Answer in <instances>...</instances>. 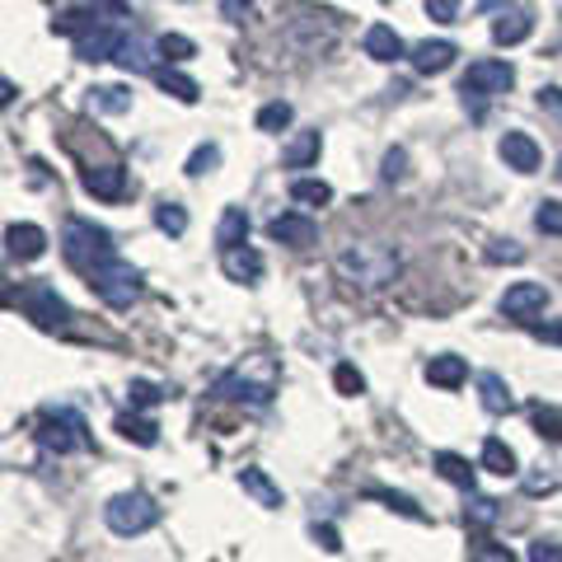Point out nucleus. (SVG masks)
I'll return each instance as SVG.
<instances>
[{"mask_svg":"<svg viewBox=\"0 0 562 562\" xmlns=\"http://www.w3.org/2000/svg\"><path fill=\"white\" fill-rule=\"evenodd\" d=\"M338 277L347 281V286H361V291H384V286H394L398 272H403V258L398 249H390V244H380V239H357V244H347V249L338 254Z\"/></svg>","mask_w":562,"mask_h":562,"instance_id":"f257e3e1","label":"nucleus"},{"mask_svg":"<svg viewBox=\"0 0 562 562\" xmlns=\"http://www.w3.org/2000/svg\"><path fill=\"white\" fill-rule=\"evenodd\" d=\"M61 254H66V262H70V268H76L80 277H94L99 268H109V262L117 258L113 235L103 231V225H90V221H70V225H66Z\"/></svg>","mask_w":562,"mask_h":562,"instance_id":"f03ea898","label":"nucleus"},{"mask_svg":"<svg viewBox=\"0 0 562 562\" xmlns=\"http://www.w3.org/2000/svg\"><path fill=\"white\" fill-rule=\"evenodd\" d=\"M281 366L272 357H244V366H235L231 375L216 380V398H249V403H268L277 394Z\"/></svg>","mask_w":562,"mask_h":562,"instance_id":"7ed1b4c3","label":"nucleus"},{"mask_svg":"<svg viewBox=\"0 0 562 562\" xmlns=\"http://www.w3.org/2000/svg\"><path fill=\"white\" fill-rule=\"evenodd\" d=\"M103 520H109L113 535H146L150 525H160V506L146 492H117V497L103 506Z\"/></svg>","mask_w":562,"mask_h":562,"instance_id":"20e7f679","label":"nucleus"},{"mask_svg":"<svg viewBox=\"0 0 562 562\" xmlns=\"http://www.w3.org/2000/svg\"><path fill=\"white\" fill-rule=\"evenodd\" d=\"M38 446H43V450H57V454L90 450V431H85V417L70 413V408H47V413H43V427H38Z\"/></svg>","mask_w":562,"mask_h":562,"instance_id":"39448f33","label":"nucleus"},{"mask_svg":"<svg viewBox=\"0 0 562 562\" xmlns=\"http://www.w3.org/2000/svg\"><path fill=\"white\" fill-rule=\"evenodd\" d=\"M90 286H94V295L103 305H113V310H127L136 295H140V272L132 268V262H122V258H113L109 268H99L94 277H90Z\"/></svg>","mask_w":562,"mask_h":562,"instance_id":"423d86ee","label":"nucleus"},{"mask_svg":"<svg viewBox=\"0 0 562 562\" xmlns=\"http://www.w3.org/2000/svg\"><path fill=\"white\" fill-rule=\"evenodd\" d=\"M512 85H516L512 61H473L460 80V94H464V103L469 99H497V94L512 90Z\"/></svg>","mask_w":562,"mask_h":562,"instance_id":"0eeeda50","label":"nucleus"},{"mask_svg":"<svg viewBox=\"0 0 562 562\" xmlns=\"http://www.w3.org/2000/svg\"><path fill=\"white\" fill-rule=\"evenodd\" d=\"M20 310H24L38 328H61V324L70 319L66 301L57 295V286H47V281H29V286L20 291Z\"/></svg>","mask_w":562,"mask_h":562,"instance_id":"6e6552de","label":"nucleus"},{"mask_svg":"<svg viewBox=\"0 0 562 562\" xmlns=\"http://www.w3.org/2000/svg\"><path fill=\"white\" fill-rule=\"evenodd\" d=\"M549 310V291L539 286V281H516V286H506L502 295V314L506 319H525V324H535V314Z\"/></svg>","mask_w":562,"mask_h":562,"instance_id":"1a4fd4ad","label":"nucleus"},{"mask_svg":"<svg viewBox=\"0 0 562 562\" xmlns=\"http://www.w3.org/2000/svg\"><path fill=\"white\" fill-rule=\"evenodd\" d=\"M268 235L277 244H291V249H310V244L319 239V225L310 216H301V211H281V216L268 221Z\"/></svg>","mask_w":562,"mask_h":562,"instance_id":"9d476101","label":"nucleus"},{"mask_svg":"<svg viewBox=\"0 0 562 562\" xmlns=\"http://www.w3.org/2000/svg\"><path fill=\"white\" fill-rule=\"evenodd\" d=\"M85 192L90 198H103V202H117L127 198V169L122 165H99V169H85Z\"/></svg>","mask_w":562,"mask_h":562,"instance_id":"9b49d317","label":"nucleus"},{"mask_svg":"<svg viewBox=\"0 0 562 562\" xmlns=\"http://www.w3.org/2000/svg\"><path fill=\"white\" fill-rule=\"evenodd\" d=\"M221 268L231 281H244V286H254L262 281V254L249 249V244H235V249H221Z\"/></svg>","mask_w":562,"mask_h":562,"instance_id":"f8f14e48","label":"nucleus"},{"mask_svg":"<svg viewBox=\"0 0 562 562\" xmlns=\"http://www.w3.org/2000/svg\"><path fill=\"white\" fill-rule=\"evenodd\" d=\"M502 160H506V169H516V173H535L539 160H543V150L535 146V136L506 132V136H502Z\"/></svg>","mask_w":562,"mask_h":562,"instance_id":"ddd939ff","label":"nucleus"},{"mask_svg":"<svg viewBox=\"0 0 562 562\" xmlns=\"http://www.w3.org/2000/svg\"><path fill=\"white\" fill-rule=\"evenodd\" d=\"M117 47H122V33L103 24V29L85 33V38L76 43V57H80V61H113V57H117Z\"/></svg>","mask_w":562,"mask_h":562,"instance_id":"4468645a","label":"nucleus"},{"mask_svg":"<svg viewBox=\"0 0 562 562\" xmlns=\"http://www.w3.org/2000/svg\"><path fill=\"white\" fill-rule=\"evenodd\" d=\"M5 244H10V258H20V262H33V258L47 254V235L38 231V225H10Z\"/></svg>","mask_w":562,"mask_h":562,"instance_id":"2eb2a0df","label":"nucleus"},{"mask_svg":"<svg viewBox=\"0 0 562 562\" xmlns=\"http://www.w3.org/2000/svg\"><path fill=\"white\" fill-rule=\"evenodd\" d=\"M454 57H460V52H454V43H446V38L413 47V66L422 70V76H441V70H450Z\"/></svg>","mask_w":562,"mask_h":562,"instance_id":"dca6fc26","label":"nucleus"},{"mask_svg":"<svg viewBox=\"0 0 562 562\" xmlns=\"http://www.w3.org/2000/svg\"><path fill=\"white\" fill-rule=\"evenodd\" d=\"M427 380L436 384V390H460V384L469 380V366H464V357L446 351V357H431L427 361Z\"/></svg>","mask_w":562,"mask_h":562,"instance_id":"f3484780","label":"nucleus"},{"mask_svg":"<svg viewBox=\"0 0 562 562\" xmlns=\"http://www.w3.org/2000/svg\"><path fill=\"white\" fill-rule=\"evenodd\" d=\"M366 57H375V61H398L403 57V38L390 29V24H371L366 29Z\"/></svg>","mask_w":562,"mask_h":562,"instance_id":"a211bd4d","label":"nucleus"},{"mask_svg":"<svg viewBox=\"0 0 562 562\" xmlns=\"http://www.w3.org/2000/svg\"><path fill=\"white\" fill-rule=\"evenodd\" d=\"M530 29H535V20L525 10H506L497 24H492V43H502V47H516V43H525L530 38Z\"/></svg>","mask_w":562,"mask_h":562,"instance_id":"6ab92c4d","label":"nucleus"},{"mask_svg":"<svg viewBox=\"0 0 562 562\" xmlns=\"http://www.w3.org/2000/svg\"><path fill=\"white\" fill-rule=\"evenodd\" d=\"M239 487L249 492L258 506H268V512H277V506H281V487H277L262 469H239Z\"/></svg>","mask_w":562,"mask_h":562,"instance_id":"aec40b11","label":"nucleus"},{"mask_svg":"<svg viewBox=\"0 0 562 562\" xmlns=\"http://www.w3.org/2000/svg\"><path fill=\"white\" fill-rule=\"evenodd\" d=\"M155 85H160L165 94L183 99V103H198V99H202L198 80H192V76H183V70H169V66H160V70H155Z\"/></svg>","mask_w":562,"mask_h":562,"instance_id":"412c9836","label":"nucleus"},{"mask_svg":"<svg viewBox=\"0 0 562 562\" xmlns=\"http://www.w3.org/2000/svg\"><path fill=\"white\" fill-rule=\"evenodd\" d=\"M244 239H249V216H244V206H225V216L216 225V244L221 249H235Z\"/></svg>","mask_w":562,"mask_h":562,"instance_id":"4be33fe9","label":"nucleus"},{"mask_svg":"<svg viewBox=\"0 0 562 562\" xmlns=\"http://www.w3.org/2000/svg\"><path fill=\"white\" fill-rule=\"evenodd\" d=\"M483 469L497 473V479H512V473H516V450L506 441H497V436H487V441H483Z\"/></svg>","mask_w":562,"mask_h":562,"instance_id":"5701e85b","label":"nucleus"},{"mask_svg":"<svg viewBox=\"0 0 562 562\" xmlns=\"http://www.w3.org/2000/svg\"><path fill=\"white\" fill-rule=\"evenodd\" d=\"M52 29H57V33H70V38H85V33L103 29V20H99V10L90 5V10H66V14H57V20H52Z\"/></svg>","mask_w":562,"mask_h":562,"instance_id":"b1692460","label":"nucleus"},{"mask_svg":"<svg viewBox=\"0 0 562 562\" xmlns=\"http://www.w3.org/2000/svg\"><path fill=\"white\" fill-rule=\"evenodd\" d=\"M436 469H441V479H446V483H454V487L473 492V464L464 460V454H454V450H441V454H436Z\"/></svg>","mask_w":562,"mask_h":562,"instance_id":"393cba45","label":"nucleus"},{"mask_svg":"<svg viewBox=\"0 0 562 562\" xmlns=\"http://www.w3.org/2000/svg\"><path fill=\"white\" fill-rule=\"evenodd\" d=\"M479 390H483V408L487 413H512L516 408V398H512V390H506V380L502 375H479Z\"/></svg>","mask_w":562,"mask_h":562,"instance_id":"a878e982","label":"nucleus"},{"mask_svg":"<svg viewBox=\"0 0 562 562\" xmlns=\"http://www.w3.org/2000/svg\"><path fill=\"white\" fill-rule=\"evenodd\" d=\"M117 436H122V441H136V446H155V441H160V427H155V422L150 417H117Z\"/></svg>","mask_w":562,"mask_h":562,"instance_id":"bb28decb","label":"nucleus"},{"mask_svg":"<svg viewBox=\"0 0 562 562\" xmlns=\"http://www.w3.org/2000/svg\"><path fill=\"white\" fill-rule=\"evenodd\" d=\"M497 516H502V502L473 497V492H469V506H464V525H469V530H487V525H497Z\"/></svg>","mask_w":562,"mask_h":562,"instance_id":"cd10ccee","label":"nucleus"},{"mask_svg":"<svg viewBox=\"0 0 562 562\" xmlns=\"http://www.w3.org/2000/svg\"><path fill=\"white\" fill-rule=\"evenodd\" d=\"M469 562H520L506 543H497V539H487V535H473L469 539Z\"/></svg>","mask_w":562,"mask_h":562,"instance_id":"c85d7f7f","label":"nucleus"},{"mask_svg":"<svg viewBox=\"0 0 562 562\" xmlns=\"http://www.w3.org/2000/svg\"><path fill=\"white\" fill-rule=\"evenodd\" d=\"M291 202H301V206H328L333 202V188L324 179H295L291 183Z\"/></svg>","mask_w":562,"mask_h":562,"instance_id":"c756f323","label":"nucleus"},{"mask_svg":"<svg viewBox=\"0 0 562 562\" xmlns=\"http://www.w3.org/2000/svg\"><path fill=\"white\" fill-rule=\"evenodd\" d=\"M530 417H535V431L543 436V441L562 446V408H558V403H539Z\"/></svg>","mask_w":562,"mask_h":562,"instance_id":"7c9ffc66","label":"nucleus"},{"mask_svg":"<svg viewBox=\"0 0 562 562\" xmlns=\"http://www.w3.org/2000/svg\"><path fill=\"white\" fill-rule=\"evenodd\" d=\"M371 497L375 502H384L390 512H398V516H408V520H427V512L413 502V497H403V492H390V487H371Z\"/></svg>","mask_w":562,"mask_h":562,"instance_id":"2f4dec72","label":"nucleus"},{"mask_svg":"<svg viewBox=\"0 0 562 562\" xmlns=\"http://www.w3.org/2000/svg\"><path fill=\"white\" fill-rule=\"evenodd\" d=\"M90 103L103 113H127L132 109V94L117 90V85H99V90H90Z\"/></svg>","mask_w":562,"mask_h":562,"instance_id":"473e14b6","label":"nucleus"},{"mask_svg":"<svg viewBox=\"0 0 562 562\" xmlns=\"http://www.w3.org/2000/svg\"><path fill=\"white\" fill-rule=\"evenodd\" d=\"M314 160H319V132H305V136L286 150V165H291V169H305V165H314Z\"/></svg>","mask_w":562,"mask_h":562,"instance_id":"72a5a7b5","label":"nucleus"},{"mask_svg":"<svg viewBox=\"0 0 562 562\" xmlns=\"http://www.w3.org/2000/svg\"><path fill=\"white\" fill-rule=\"evenodd\" d=\"M155 225H160L165 235H183L188 231V211L179 202H160L155 206Z\"/></svg>","mask_w":562,"mask_h":562,"instance_id":"f704fd0d","label":"nucleus"},{"mask_svg":"<svg viewBox=\"0 0 562 562\" xmlns=\"http://www.w3.org/2000/svg\"><path fill=\"white\" fill-rule=\"evenodd\" d=\"M291 117H295L291 103H268V109L258 113V132H286Z\"/></svg>","mask_w":562,"mask_h":562,"instance_id":"c9c22d12","label":"nucleus"},{"mask_svg":"<svg viewBox=\"0 0 562 562\" xmlns=\"http://www.w3.org/2000/svg\"><path fill=\"white\" fill-rule=\"evenodd\" d=\"M122 70H150V57H146V47H140L136 38H122L117 47V57H113Z\"/></svg>","mask_w":562,"mask_h":562,"instance_id":"e433bc0d","label":"nucleus"},{"mask_svg":"<svg viewBox=\"0 0 562 562\" xmlns=\"http://www.w3.org/2000/svg\"><path fill=\"white\" fill-rule=\"evenodd\" d=\"M216 165H221V146H211V140L188 155V173H192V179H202V173H211Z\"/></svg>","mask_w":562,"mask_h":562,"instance_id":"4c0bfd02","label":"nucleus"},{"mask_svg":"<svg viewBox=\"0 0 562 562\" xmlns=\"http://www.w3.org/2000/svg\"><path fill=\"white\" fill-rule=\"evenodd\" d=\"M333 384H338V394H347V398H357V394H366V375L357 371V366H338V371H333Z\"/></svg>","mask_w":562,"mask_h":562,"instance_id":"58836bf2","label":"nucleus"},{"mask_svg":"<svg viewBox=\"0 0 562 562\" xmlns=\"http://www.w3.org/2000/svg\"><path fill=\"white\" fill-rule=\"evenodd\" d=\"M535 225H539L543 235H562V202H539Z\"/></svg>","mask_w":562,"mask_h":562,"instance_id":"ea45409f","label":"nucleus"},{"mask_svg":"<svg viewBox=\"0 0 562 562\" xmlns=\"http://www.w3.org/2000/svg\"><path fill=\"white\" fill-rule=\"evenodd\" d=\"M160 52H165L169 61H188L198 47H192V38H183V33H165V38H160Z\"/></svg>","mask_w":562,"mask_h":562,"instance_id":"a19ab883","label":"nucleus"},{"mask_svg":"<svg viewBox=\"0 0 562 562\" xmlns=\"http://www.w3.org/2000/svg\"><path fill=\"white\" fill-rule=\"evenodd\" d=\"M132 403H136V408H155V403H160L165 398V390H160V384H150V380H132Z\"/></svg>","mask_w":562,"mask_h":562,"instance_id":"79ce46f5","label":"nucleus"},{"mask_svg":"<svg viewBox=\"0 0 562 562\" xmlns=\"http://www.w3.org/2000/svg\"><path fill=\"white\" fill-rule=\"evenodd\" d=\"M558 487H562V473H558V469L530 473V479H525V492H530V497H539V492H558Z\"/></svg>","mask_w":562,"mask_h":562,"instance_id":"37998d69","label":"nucleus"},{"mask_svg":"<svg viewBox=\"0 0 562 562\" xmlns=\"http://www.w3.org/2000/svg\"><path fill=\"white\" fill-rule=\"evenodd\" d=\"M530 562H562V543L535 539V543H530Z\"/></svg>","mask_w":562,"mask_h":562,"instance_id":"c03bdc74","label":"nucleus"},{"mask_svg":"<svg viewBox=\"0 0 562 562\" xmlns=\"http://www.w3.org/2000/svg\"><path fill=\"white\" fill-rule=\"evenodd\" d=\"M427 14L436 24H450L454 14H460V0H427Z\"/></svg>","mask_w":562,"mask_h":562,"instance_id":"a18cd8bd","label":"nucleus"},{"mask_svg":"<svg viewBox=\"0 0 562 562\" xmlns=\"http://www.w3.org/2000/svg\"><path fill=\"white\" fill-rule=\"evenodd\" d=\"M310 535H314V543H319L324 553H338V549H342V539H338V530H333V525H314Z\"/></svg>","mask_w":562,"mask_h":562,"instance_id":"49530a36","label":"nucleus"},{"mask_svg":"<svg viewBox=\"0 0 562 562\" xmlns=\"http://www.w3.org/2000/svg\"><path fill=\"white\" fill-rule=\"evenodd\" d=\"M487 258H492V262H502V258H506V262H520V258H525V249H516L512 239H506V244L497 239V244H492V249H487Z\"/></svg>","mask_w":562,"mask_h":562,"instance_id":"de8ad7c7","label":"nucleus"},{"mask_svg":"<svg viewBox=\"0 0 562 562\" xmlns=\"http://www.w3.org/2000/svg\"><path fill=\"white\" fill-rule=\"evenodd\" d=\"M403 165H408V155H403V150H390V155H384V179L398 183V179H403Z\"/></svg>","mask_w":562,"mask_h":562,"instance_id":"09e8293b","label":"nucleus"},{"mask_svg":"<svg viewBox=\"0 0 562 562\" xmlns=\"http://www.w3.org/2000/svg\"><path fill=\"white\" fill-rule=\"evenodd\" d=\"M530 333H535V338H543V342L562 347V324H530Z\"/></svg>","mask_w":562,"mask_h":562,"instance_id":"8fccbe9b","label":"nucleus"},{"mask_svg":"<svg viewBox=\"0 0 562 562\" xmlns=\"http://www.w3.org/2000/svg\"><path fill=\"white\" fill-rule=\"evenodd\" d=\"M249 5H254V0H225V5H221V14H225V20H239V14L249 10Z\"/></svg>","mask_w":562,"mask_h":562,"instance_id":"3c124183","label":"nucleus"},{"mask_svg":"<svg viewBox=\"0 0 562 562\" xmlns=\"http://www.w3.org/2000/svg\"><path fill=\"white\" fill-rule=\"evenodd\" d=\"M543 103H549L553 113H562V99H558V90H539V109H543Z\"/></svg>","mask_w":562,"mask_h":562,"instance_id":"603ef678","label":"nucleus"},{"mask_svg":"<svg viewBox=\"0 0 562 562\" xmlns=\"http://www.w3.org/2000/svg\"><path fill=\"white\" fill-rule=\"evenodd\" d=\"M558 179H562V160H558Z\"/></svg>","mask_w":562,"mask_h":562,"instance_id":"864d4df0","label":"nucleus"}]
</instances>
